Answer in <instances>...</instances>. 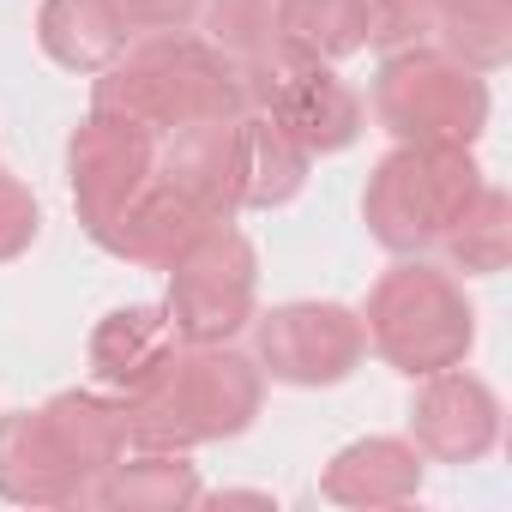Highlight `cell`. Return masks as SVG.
<instances>
[{
	"label": "cell",
	"instance_id": "6da1fadb",
	"mask_svg": "<svg viewBox=\"0 0 512 512\" xmlns=\"http://www.w3.org/2000/svg\"><path fill=\"white\" fill-rule=\"evenodd\" d=\"M91 109L139 127L151 139H169L181 127L247 115V97H241V67L217 43H205L193 31H151V37L127 43L97 73Z\"/></svg>",
	"mask_w": 512,
	"mask_h": 512
},
{
	"label": "cell",
	"instance_id": "7a4b0ae2",
	"mask_svg": "<svg viewBox=\"0 0 512 512\" xmlns=\"http://www.w3.org/2000/svg\"><path fill=\"white\" fill-rule=\"evenodd\" d=\"M266 374L229 344H175L151 380L121 392L127 446L193 452L205 440H229L260 416Z\"/></svg>",
	"mask_w": 512,
	"mask_h": 512
},
{
	"label": "cell",
	"instance_id": "3957f363",
	"mask_svg": "<svg viewBox=\"0 0 512 512\" xmlns=\"http://www.w3.org/2000/svg\"><path fill=\"white\" fill-rule=\"evenodd\" d=\"M362 332L368 350H380L398 374L422 380L440 368H458L476 344V308L464 296V284L440 266H422V253L398 260L362 308Z\"/></svg>",
	"mask_w": 512,
	"mask_h": 512
},
{
	"label": "cell",
	"instance_id": "277c9868",
	"mask_svg": "<svg viewBox=\"0 0 512 512\" xmlns=\"http://www.w3.org/2000/svg\"><path fill=\"white\" fill-rule=\"evenodd\" d=\"M476 187H482V169L470 145H398L368 175V193H362L368 235L398 260L428 253L440 247L446 223L470 205Z\"/></svg>",
	"mask_w": 512,
	"mask_h": 512
},
{
	"label": "cell",
	"instance_id": "5b68a950",
	"mask_svg": "<svg viewBox=\"0 0 512 512\" xmlns=\"http://www.w3.org/2000/svg\"><path fill=\"white\" fill-rule=\"evenodd\" d=\"M374 115L398 145H476L488 127V85L446 49H392L374 79Z\"/></svg>",
	"mask_w": 512,
	"mask_h": 512
},
{
	"label": "cell",
	"instance_id": "8992f818",
	"mask_svg": "<svg viewBox=\"0 0 512 512\" xmlns=\"http://www.w3.org/2000/svg\"><path fill=\"white\" fill-rule=\"evenodd\" d=\"M235 67H241L247 115L278 121L308 157H332V151L356 145V133H362V97L332 73V61H308V55L272 43L266 55L235 61Z\"/></svg>",
	"mask_w": 512,
	"mask_h": 512
},
{
	"label": "cell",
	"instance_id": "52a82bcc",
	"mask_svg": "<svg viewBox=\"0 0 512 512\" xmlns=\"http://www.w3.org/2000/svg\"><path fill=\"white\" fill-rule=\"evenodd\" d=\"M260 290V253L229 223H211L181 260L169 266V332L175 344H229L253 320Z\"/></svg>",
	"mask_w": 512,
	"mask_h": 512
},
{
	"label": "cell",
	"instance_id": "ba28073f",
	"mask_svg": "<svg viewBox=\"0 0 512 512\" xmlns=\"http://www.w3.org/2000/svg\"><path fill=\"white\" fill-rule=\"evenodd\" d=\"M247 326H253L260 374H272L284 386H338L368 356L362 314H350L338 302H284Z\"/></svg>",
	"mask_w": 512,
	"mask_h": 512
},
{
	"label": "cell",
	"instance_id": "9c48e42d",
	"mask_svg": "<svg viewBox=\"0 0 512 512\" xmlns=\"http://www.w3.org/2000/svg\"><path fill=\"white\" fill-rule=\"evenodd\" d=\"M67 169H73V205L79 223L91 229V241L133 205V193L157 175V139L91 109L67 145Z\"/></svg>",
	"mask_w": 512,
	"mask_h": 512
},
{
	"label": "cell",
	"instance_id": "30bf717a",
	"mask_svg": "<svg viewBox=\"0 0 512 512\" xmlns=\"http://www.w3.org/2000/svg\"><path fill=\"white\" fill-rule=\"evenodd\" d=\"M410 440L434 464H476L500 440V398L458 368L422 374V392L410 398Z\"/></svg>",
	"mask_w": 512,
	"mask_h": 512
},
{
	"label": "cell",
	"instance_id": "8fae6325",
	"mask_svg": "<svg viewBox=\"0 0 512 512\" xmlns=\"http://www.w3.org/2000/svg\"><path fill=\"white\" fill-rule=\"evenodd\" d=\"M157 181H169L199 211L229 223L241 211V115L169 133L163 151H157Z\"/></svg>",
	"mask_w": 512,
	"mask_h": 512
},
{
	"label": "cell",
	"instance_id": "7c38bea8",
	"mask_svg": "<svg viewBox=\"0 0 512 512\" xmlns=\"http://www.w3.org/2000/svg\"><path fill=\"white\" fill-rule=\"evenodd\" d=\"M217 217L211 211H199L187 193H175L169 181H145L139 193H133V205L97 235V247H109L115 260H127V266H151V272H169L181 253L211 229Z\"/></svg>",
	"mask_w": 512,
	"mask_h": 512
},
{
	"label": "cell",
	"instance_id": "4fadbf2b",
	"mask_svg": "<svg viewBox=\"0 0 512 512\" xmlns=\"http://www.w3.org/2000/svg\"><path fill=\"white\" fill-rule=\"evenodd\" d=\"M0 494L19 506H85L91 500L85 476L61 452L43 410L0 416Z\"/></svg>",
	"mask_w": 512,
	"mask_h": 512
},
{
	"label": "cell",
	"instance_id": "5bb4252c",
	"mask_svg": "<svg viewBox=\"0 0 512 512\" xmlns=\"http://www.w3.org/2000/svg\"><path fill=\"white\" fill-rule=\"evenodd\" d=\"M422 464L428 458L416 452V440H404V434H368V440L344 446L326 464L320 494L338 500V506H404L422 488Z\"/></svg>",
	"mask_w": 512,
	"mask_h": 512
},
{
	"label": "cell",
	"instance_id": "9a60e30c",
	"mask_svg": "<svg viewBox=\"0 0 512 512\" xmlns=\"http://www.w3.org/2000/svg\"><path fill=\"white\" fill-rule=\"evenodd\" d=\"M127 37L133 31L115 0H43L37 13V43L67 73H103L127 49Z\"/></svg>",
	"mask_w": 512,
	"mask_h": 512
},
{
	"label": "cell",
	"instance_id": "2e32d148",
	"mask_svg": "<svg viewBox=\"0 0 512 512\" xmlns=\"http://www.w3.org/2000/svg\"><path fill=\"white\" fill-rule=\"evenodd\" d=\"M169 350H175V332H169L163 308H115L91 332V374L109 392H133L139 380L157 374V362Z\"/></svg>",
	"mask_w": 512,
	"mask_h": 512
},
{
	"label": "cell",
	"instance_id": "e0dca14e",
	"mask_svg": "<svg viewBox=\"0 0 512 512\" xmlns=\"http://www.w3.org/2000/svg\"><path fill=\"white\" fill-rule=\"evenodd\" d=\"M43 416H49L61 452L73 458V470L85 476V488H97L103 470L127 452V416H121V404H109L97 392H55L43 404Z\"/></svg>",
	"mask_w": 512,
	"mask_h": 512
},
{
	"label": "cell",
	"instance_id": "ac0fdd59",
	"mask_svg": "<svg viewBox=\"0 0 512 512\" xmlns=\"http://www.w3.org/2000/svg\"><path fill=\"white\" fill-rule=\"evenodd\" d=\"M97 506H127V512H175L187 500H199V476L187 464V452H157V446H139L133 458L121 452L103 482L91 488Z\"/></svg>",
	"mask_w": 512,
	"mask_h": 512
},
{
	"label": "cell",
	"instance_id": "d6986e66",
	"mask_svg": "<svg viewBox=\"0 0 512 512\" xmlns=\"http://www.w3.org/2000/svg\"><path fill=\"white\" fill-rule=\"evenodd\" d=\"M308 151L266 115H241V205L278 211L302 193L308 181Z\"/></svg>",
	"mask_w": 512,
	"mask_h": 512
},
{
	"label": "cell",
	"instance_id": "ffe728a7",
	"mask_svg": "<svg viewBox=\"0 0 512 512\" xmlns=\"http://www.w3.org/2000/svg\"><path fill=\"white\" fill-rule=\"evenodd\" d=\"M440 247H446V266L464 272V278H494V272H506V260H512V199L482 181V187L470 193V205L446 223Z\"/></svg>",
	"mask_w": 512,
	"mask_h": 512
},
{
	"label": "cell",
	"instance_id": "44dd1931",
	"mask_svg": "<svg viewBox=\"0 0 512 512\" xmlns=\"http://www.w3.org/2000/svg\"><path fill=\"white\" fill-rule=\"evenodd\" d=\"M428 31H440V49L452 61L494 73L512 55V0H434Z\"/></svg>",
	"mask_w": 512,
	"mask_h": 512
},
{
	"label": "cell",
	"instance_id": "7402d4cb",
	"mask_svg": "<svg viewBox=\"0 0 512 512\" xmlns=\"http://www.w3.org/2000/svg\"><path fill=\"white\" fill-rule=\"evenodd\" d=\"M278 43L308 61H344L362 49L356 0H278Z\"/></svg>",
	"mask_w": 512,
	"mask_h": 512
},
{
	"label": "cell",
	"instance_id": "603a6c76",
	"mask_svg": "<svg viewBox=\"0 0 512 512\" xmlns=\"http://www.w3.org/2000/svg\"><path fill=\"white\" fill-rule=\"evenodd\" d=\"M199 25L229 61H253L278 43V0H199Z\"/></svg>",
	"mask_w": 512,
	"mask_h": 512
},
{
	"label": "cell",
	"instance_id": "cb8c5ba5",
	"mask_svg": "<svg viewBox=\"0 0 512 512\" xmlns=\"http://www.w3.org/2000/svg\"><path fill=\"white\" fill-rule=\"evenodd\" d=\"M428 7L434 0H356V19H362V49H410L428 31Z\"/></svg>",
	"mask_w": 512,
	"mask_h": 512
},
{
	"label": "cell",
	"instance_id": "d4e9b609",
	"mask_svg": "<svg viewBox=\"0 0 512 512\" xmlns=\"http://www.w3.org/2000/svg\"><path fill=\"white\" fill-rule=\"evenodd\" d=\"M43 229V211H37V193L13 175H0V266L19 260V253L37 241Z\"/></svg>",
	"mask_w": 512,
	"mask_h": 512
},
{
	"label": "cell",
	"instance_id": "484cf974",
	"mask_svg": "<svg viewBox=\"0 0 512 512\" xmlns=\"http://www.w3.org/2000/svg\"><path fill=\"white\" fill-rule=\"evenodd\" d=\"M127 31L151 37V31H187L199 19V0H115Z\"/></svg>",
	"mask_w": 512,
	"mask_h": 512
}]
</instances>
